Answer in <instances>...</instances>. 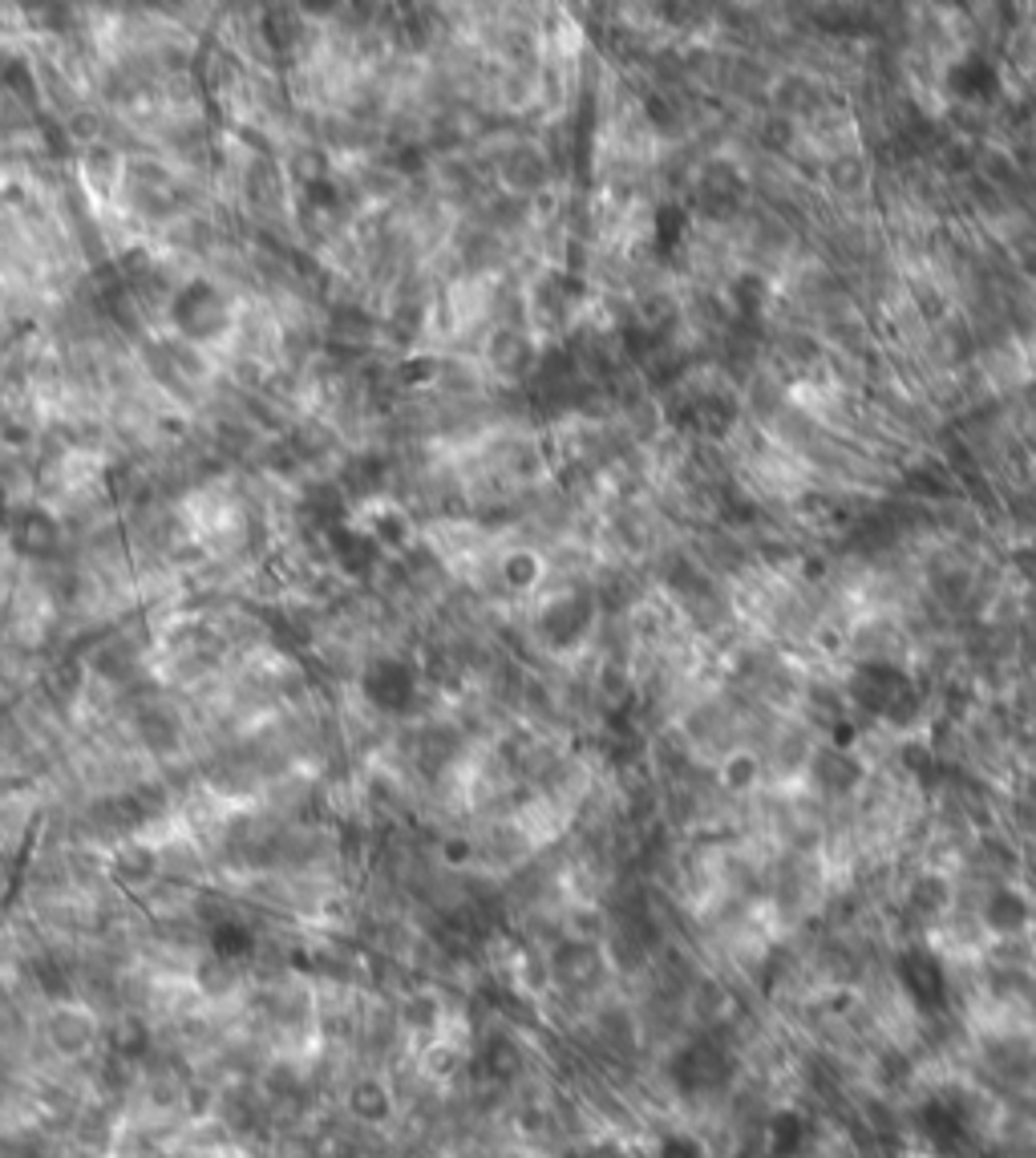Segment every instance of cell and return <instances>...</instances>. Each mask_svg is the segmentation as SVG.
I'll return each instance as SVG.
<instances>
[{
  "label": "cell",
  "instance_id": "277c9868",
  "mask_svg": "<svg viewBox=\"0 0 1036 1158\" xmlns=\"http://www.w3.org/2000/svg\"><path fill=\"white\" fill-rule=\"evenodd\" d=\"M365 693L381 710H405L418 693V677L402 661H377L365 673Z\"/></svg>",
  "mask_w": 1036,
  "mask_h": 1158
},
{
  "label": "cell",
  "instance_id": "5b68a950",
  "mask_svg": "<svg viewBox=\"0 0 1036 1158\" xmlns=\"http://www.w3.org/2000/svg\"><path fill=\"white\" fill-rule=\"evenodd\" d=\"M490 365H495V373H502V377H530L535 365H539V349H535V340L523 337V333L502 328V333H495V340H490Z\"/></svg>",
  "mask_w": 1036,
  "mask_h": 1158
},
{
  "label": "cell",
  "instance_id": "7a4b0ae2",
  "mask_svg": "<svg viewBox=\"0 0 1036 1158\" xmlns=\"http://www.w3.org/2000/svg\"><path fill=\"white\" fill-rule=\"evenodd\" d=\"M805 773L818 794H830V798H847L858 790L863 782V762L854 750H838V745H826V750H814L810 762H805Z\"/></svg>",
  "mask_w": 1036,
  "mask_h": 1158
},
{
  "label": "cell",
  "instance_id": "ba28073f",
  "mask_svg": "<svg viewBox=\"0 0 1036 1158\" xmlns=\"http://www.w3.org/2000/svg\"><path fill=\"white\" fill-rule=\"evenodd\" d=\"M721 782H725L733 794H749V790L761 782V762L753 754H745V750L729 754L725 766H721Z\"/></svg>",
  "mask_w": 1036,
  "mask_h": 1158
},
{
  "label": "cell",
  "instance_id": "9c48e42d",
  "mask_svg": "<svg viewBox=\"0 0 1036 1158\" xmlns=\"http://www.w3.org/2000/svg\"><path fill=\"white\" fill-rule=\"evenodd\" d=\"M830 183L838 191H858L866 183V167L858 162V155H842L830 162Z\"/></svg>",
  "mask_w": 1036,
  "mask_h": 1158
},
{
  "label": "cell",
  "instance_id": "52a82bcc",
  "mask_svg": "<svg viewBox=\"0 0 1036 1158\" xmlns=\"http://www.w3.org/2000/svg\"><path fill=\"white\" fill-rule=\"evenodd\" d=\"M542 580V559L535 551H511L502 559V584L514 591H530Z\"/></svg>",
  "mask_w": 1036,
  "mask_h": 1158
},
{
  "label": "cell",
  "instance_id": "3957f363",
  "mask_svg": "<svg viewBox=\"0 0 1036 1158\" xmlns=\"http://www.w3.org/2000/svg\"><path fill=\"white\" fill-rule=\"evenodd\" d=\"M174 321L183 325L186 337L207 340V337H215V333H223V328H227V304H223V296H219L215 288L195 284V288H186V292L179 296V304H174Z\"/></svg>",
  "mask_w": 1036,
  "mask_h": 1158
},
{
  "label": "cell",
  "instance_id": "6da1fadb",
  "mask_svg": "<svg viewBox=\"0 0 1036 1158\" xmlns=\"http://www.w3.org/2000/svg\"><path fill=\"white\" fill-rule=\"evenodd\" d=\"M595 624V603L588 596H555L539 612V640L547 649H575Z\"/></svg>",
  "mask_w": 1036,
  "mask_h": 1158
},
{
  "label": "cell",
  "instance_id": "8fae6325",
  "mask_svg": "<svg viewBox=\"0 0 1036 1158\" xmlns=\"http://www.w3.org/2000/svg\"><path fill=\"white\" fill-rule=\"evenodd\" d=\"M21 539H25V547H32V551H49L53 539H57V526L49 523L45 515H29V519H25V531H21Z\"/></svg>",
  "mask_w": 1036,
  "mask_h": 1158
},
{
  "label": "cell",
  "instance_id": "30bf717a",
  "mask_svg": "<svg viewBox=\"0 0 1036 1158\" xmlns=\"http://www.w3.org/2000/svg\"><path fill=\"white\" fill-rule=\"evenodd\" d=\"M761 142H765L770 151H789V146H794V118H789V114L765 118V122H761Z\"/></svg>",
  "mask_w": 1036,
  "mask_h": 1158
},
{
  "label": "cell",
  "instance_id": "8992f818",
  "mask_svg": "<svg viewBox=\"0 0 1036 1158\" xmlns=\"http://www.w3.org/2000/svg\"><path fill=\"white\" fill-rule=\"evenodd\" d=\"M547 158L539 155V151H530V146H519V151H511V158H507V167H502V179L514 186V191H523V195H530V191H539L542 183H547Z\"/></svg>",
  "mask_w": 1036,
  "mask_h": 1158
}]
</instances>
